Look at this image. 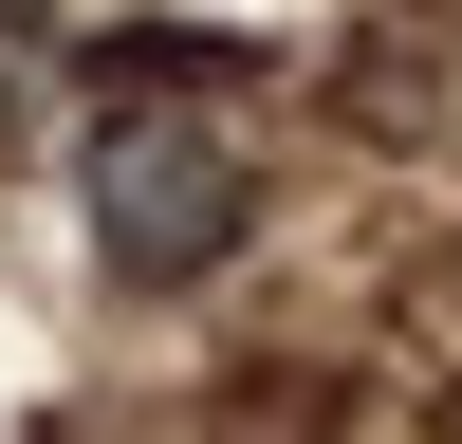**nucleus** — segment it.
<instances>
[{"mask_svg":"<svg viewBox=\"0 0 462 444\" xmlns=\"http://www.w3.org/2000/svg\"><path fill=\"white\" fill-rule=\"evenodd\" d=\"M74 204H93V259L111 278H204V259H241V222H259V167H241V130L222 111H185V93H130L93 130V167H74Z\"/></svg>","mask_w":462,"mask_h":444,"instance_id":"f257e3e1","label":"nucleus"}]
</instances>
